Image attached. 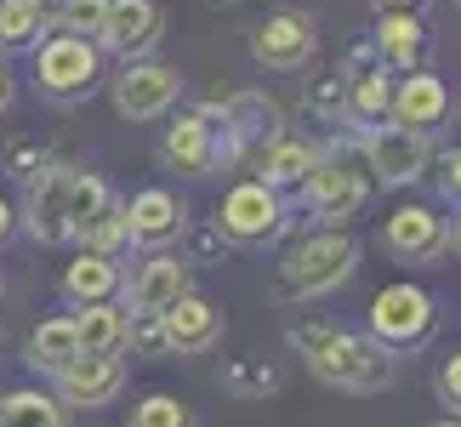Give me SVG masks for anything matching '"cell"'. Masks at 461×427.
<instances>
[{
    "instance_id": "cb8c5ba5",
    "label": "cell",
    "mask_w": 461,
    "mask_h": 427,
    "mask_svg": "<svg viewBox=\"0 0 461 427\" xmlns=\"http://www.w3.org/2000/svg\"><path fill=\"white\" fill-rule=\"evenodd\" d=\"M0 427H68V404L41 387H12L0 394Z\"/></svg>"
},
{
    "instance_id": "4dcf8cb0",
    "label": "cell",
    "mask_w": 461,
    "mask_h": 427,
    "mask_svg": "<svg viewBox=\"0 0 461 427\" xmlns=\"http://www.w3.org/2000/svg\"><path fill=\"white\" fill-rule=\"evenodd\" d=\"M126 348L131 353H149V359H166V325H159V313H131L126 319Z\"/></svg>"
},
{
    "instance_id": "f546056e",
    "label": "cell",
    "mask_w": 461,
    "mask_h": 427,
    "mask_svg": "<svg viewBox=\"0 0 461 427\" xmlns=\"http://www.w3.org/2000/svg\"><path fill=\"white\" fill-rule=\"evenodd\" d=\"M103 17H109V0H68L58 12V34H80V41H97Z\"/></svg>"
},
{
    "instance_id": "4316f807",
    "label": "cell",
    "mask_w": 461,
    "mask_h": 427,
    "mask_svg": "<svg viewBox=\"0 0 461 427\" xmlns=\"http://www.w3.org/2000/svg\"><path fill=\"white\" fill-rule=\"evenodd\" d=\"M114 200V188L103 183V177H92V171H75V183H68V240H80V228L97 217L103 205Z\"/></svg>"
},
{
    "instance_id": "30bf717a",
    "label": "cell",
    "mask_w": 461,
    "mask_h": 427,
    "mask_svg": "<svg viewBox=\"0 0 461 427\" xmlns=\"http://www.w3.org/2000/svg\"><path fill=\"white\" fill-rule=\"evenodd\" d=\"M382 245L393 251L399 262H438L450 251V223L438 217L433 205H393L382 223Z\"/></svg>"
},
{
    "instance_id": "6da1fadb",
    "label": "cell",
    "mask_w": 461,
    "mask_h": 427,
    "mask_svg": "<svg viewBox=\"0 0 461 427\" xmlns=\"http://www.w3.org/2000/svg\"><path fill=\"white\" fill-rule=\"evenodd\" d=\"M303 205L313 211L325 228H348L359 211L370 205V194H376V183H370L365 159L353 154V142H330V149H319L313 171L303 177Z\"/></svg>"
},
{
    "instance_id": "277c9868",
    "label": "cell",
    "mask_w": 461,
    "mask_h": 427,
    "mask_svg": "<svg viewBox=\"0 0 461 427\" xmlns=\"http://www.w3.org/2000/svg\"><path fill=\"white\" fill-rule=\"evenodd\" d=\"M103 80V46L80 41V34H46L34 46V86L51 103H80L92 97Z\"/></svg>"
},
{
    "instance_id": "ac0fdd59",
    "label": "cell",
    "mask_w": 461,
    "mask_h": 427,
    "mask_svg": "<svg viewBox=\"0 0 461 427\" xmlns=\"http://www.w3.org/2000/svg\"><path fill=\"white\" fill-rule=\"evenodd\" d=\"M159 154H166V166L183 171V177H211L217 171V132H211L200 114H176L166 126Z\"/></svg>"
},
{
    "instance_id": "7a4b0ae2",
    "label": "cell",
    "mask_w": 461,
    "mask_h": 427,
    "mask_svg": "<svg viewBox=\"0 0 461 427\" xmlns=\"http://www.w3.org/2000/svg\"><path fill=\"white\" fill-rule=\"evenodd\" d=\"M353 268H359V240L348 228H313L308 240H296L285 251L279 285H285V296L313 302V296H330L336 285H348Z\"/></svg>"
},
{
    "instance_id": "44dd1931",
    "label": "cell",
    "mask_w": 461,
    "mask_h": 427,
    "mask_svg": "<svg viewBox=\"0 0 461 427\" xmlns=\"http://www.w3.org/2000/svg\"><path fill=\"white\" fill-rule=\"evenodd\" d=\"M120 285H126V274H120V257H92V251H80V257L63 268V296L75 302V308L114 302Z\"/></svg>"
},
{
    "instance_id": "7402d4cb",
    "label": "cell",
    "mask_w": 461,
    "mask_h": 427,
    "mask_svg": "<svg viewBox=\"0 0 461 427\" xmlns=\"http://www.w3.org/2000/svg\"><path fill=\"white\" fill-rule=\"evenodd\" d=\"M23 359H29L34 370H46V377H63V370L80 359L75 313H51V319H41V325H34V336H29V353H23Z\"/></svg>"
},
{
    "instance_id": "60d3db41",
    "label": "cell",
    "mask_w": 461,
    "mask_h": 427,
    "mask_svg": "<svg viewBox=\"0 0 461 427\" xmlns=\"http://www.w3.org/2000/svg\"><path fill=\"white\" fill-rule=\"evenodd\" d=\"M450 251L461 257V211H456V223H450Z\"/></svg>"
},
{
    "instance_id": "b9f144b4",
    "label": "cell",
    "mask_w": 461,
    "mask_h": 427,
    "mask_svg": "<svg viewBox=\"0 0 461 427\" xmlns=\"http://www.w3.org/2000/svg\"><path fill=\"white\" fill-rule=\"evenodd\" d=\"M428 427H461V416L450 411V416H438V422H428Z\"/></svg>"
},
{
    "instance_id": "5b68a950",
    "label": "cell",
    "mask_w": 461,
    "mask_h": 427,
    "mask_svg": "<svg viewBox=\"0 0 461 427\" xmlns=\"http://www.w3.org/2000/svg\"><path fill=\"white\" fill-rule=\"evenodd\" d=\"M433 296L421 291V285H382L376 296H370V342H382L387 353H411L433 336Z\"/></svg>"
},
{
    "instance_id": "f1b7e54d",
    "label": "cell",
    "mask_w": 461,
    "mask_h": 427,
    "mask_svg": "<svg viewBox=\"0 0 461 427\" xmlns=\"http://www.w3.org/2000/svg\"><path fill=\"white\" fill-rule=\"evenodd\" d=\"M126 427H200V416H194L176 394H149V399L131 404V422Z\"/></svg>"
},
{
    "instance_id": "83f0119b",
    "label": "cell",
    "mask_w": 461,
    "mask_h": 427,
    "mask_svg": "<svg viewBox=\"0 0 461 427\" xmlns=\"http://www.w3.org/2000/svg\"><path fill=\"white\" fill-rule=\"evenodd\" d=\"M46 34V17L29 6V0H0V46L6 51H23Z\"/></svg>"
},
{
    "instance_id": "ab89813d",
    "label": "cell",
    "mask_w": 461,
    "mask_h": 427,
    "mask_svg": "<svg viewBox=\"0 0 461 427\" xmlns=\"http://www.w3.org/2000/svg\"><path fill=\"white\" fill-rule=\"evenodd\" d=\"M421 0H376V12H416Z\"/></svg>"
},
{
    "instance_id": "f35d334b",
    "label": "cell",
    "mask_w": 461,
    "mask_h": 427,
    "mask_svg": "<svg viewBox=\"0 0 461 427\" xmlns=\"http://www.w3.org/2000/svg\"><path fill=\"white\" fill-rule=\"evenodd\" d=\"M6 103H12V68L0 63V114H6Z\"/></svg>"
},
{
    "instance_id": "d6a6232c",
    "label": "cell",
    "mask_w": 461,
    "mask_h": 427,
    "mask_svg": "<svg viewBox=\"0 0 461 427\" xmlns=\"http://www.w3.org/2000/svg\"><path fill=\"white\" fill-rule=\"evenodd\" d=\"M228 387H234L240 399H251V394H274L279 377H274L268 365H240V370H228Z\"/></svg>"
},
{
    "instance_id": "ffe728a7",
    "label": "cell",
    "mask_w": 461,
    "mask_h": 427,
    "mask_svg": "<svg viewBox=\"0 0 461 427\" xmlns=\"http://www.w3.org/2000/svg\"><path fill=\"white\" fill-rule=\"evenodd\" d=\"M421 46H428V29H421L416 12H382L376 58H382L387 75H411V68H421Z\"/></svg>"
},
{
    "instance_id": "52a82bcc",
    "label": "cell",
    "mask_w": 461,
    "mask_h": 427,
    "mask_svg": "<svg viewBox=\"0 0 461 427\" xmlns=\"http://www.w3.org/2000/svg\"><path fill=\"white\" fill-rule=\"evenodd\" d=\"M433 166V149L421 132H404V126H376L365 137V171L376 188H411L421 183Z\"/></svg>"
},
{
    "instance_id": "8992f818",
    "label": "cell",
    "mask_w": 461,
    "mask_h": 427,
    "mask_svg": "<svg viewBox=\"0 0 461 427\" xmlns=\"http://www.w3.org/2000/svg\"><path fill=\"white\" fill-rule=\"evenodd\" d=\"M279 228H285V200H279L268 183L245 177V183H234V188L222 194V205H217V234L222 240H234V245H268Z\"/></svg>"
},
{
    "instance_id": "8fae6325",
    "label": "cell",
    "mask_w": 461,
    "mask_h": 427,
    "mask_svg": "<svg viewBox=\"0 0 461 427\" xmlns=\"http://www.w3.org/2000/svg\"><path fill=\"white\" fill-rule=\"evenodd\" d=\"M68 183L75 171L68 166H41L23 188V228L34 234V245H63L68 240Z\"/></svg>"
},
{
    "instance_id": "d590c367",
    "label": "cell",
    "mask_w": 461,
    "mask_h": 427,
    "mask_svg": "<svg viewBox=\"0 0 461 427\" xmlns=\"http://www.w3.org/2000/svg\"><path fill=\"white\" fill-rule=\"evenodd\" d=\"M217 245H222V234H217V223H211V228H200V234H194V257H200V262L217 257ZM194 257H188V262H194Z\"/></svg>"
},
{
    "instance_id": "9c48e42d",
    "label": "cell",
    "mask_w": 461,
    "mask_h": 427,
    "mask_svg": "<svg viewBox=\"0 0 461 427\" xmlns=\"http://www.w3.org/2000/svg\"><path fill=\"white\" fill-rule=\"evenodd\" d=\"M176 97H183V75L171 63H154V58L126 63L114 80V109L126 120H159V114H171Z\"/></svg>"
},
{
    "instance_id": "ba28073f",
    "label": "cell",
    "mask_w": 461,
    "mask_h": 427,
    "mask_svg": "<svg viewBox=\"0 0 461 427\" xmlns=\"http://www.w3.org/2000/svg\"><path fill=\"white\" fill-rule=\"evenodd\" d=\"M319 51V23L308 12H268L251 34V58L262 68H279V75H291V68H308Z\"/></svg>"
},
{
    "instance_id": "836d02e7",
    "label": "cell",
    "mask_w": 461,
    "mask_h": 427,
    "mask_svg": "<svg viewBox=\"0 0 461 427\" xmlns=\"http://www.w3.org/2000/svg\"><path fill=\"white\" fill-rule=\"evenodd\" d=\"M438 394H445L450 411H461V353H450L445 370H438Z\"/></svg>"
},
{
    "instance_id": "d4e9b609",
    "label": "cell",
    "mask_w": 461,
    "mask_h": 427,
    "mask_svg": "<svg viewBox=\"0 0 461 427\" xmlns=\"http://www.w3.org/2000/svg\"><path fill=\"white\" fill-rule=\"evenodd\" d=\"M126 308L114 302H92V308L75 313V336H80V353H126Z\"/></svg>"
},
{
    "instance_id": "603a6c76",
    "label": "cell",
    "mask_w": 461,
    "mask_h": 427,
    "mask_svg": "<svg viewBox=\"0 0 461 427\" xmlns=\"http://www.w3.org/2000/svg\"><path fill=\"white\" fill-rule=\"evenodd\" d=\"M342 92H348V109H353V114H365V120H382V114H387V103H393V75L382 68V58H376V51H370V58H359V51H353Z\"/></svg>"
},
{
    "instance_id": "484cf974",
    "label": "cell",
    "mask_w": 461,
    "mask_h": 427,
    "mask_svg": "<svg viewBox=\"0 0 461 427\" xmlns=\"http://www.w3.org/2000/svg\"><path fill=\"white\" fill-rule=\"evenodd\" d=\"M126 245H131V234H126V205L120 200H109L92 223L80 228V251H92V257H120Z\"/></svg>"
},
{
    "instance_id": "9a60e30c",
    "label": "cell",
    "mask_w": 461,
    "mask_h": 427,
    "mask_svg": "<svg viewBox=\"0 0 461 427\" xmlns=\"http://www.w3.org/2000/svg\"><path fill=\"white\" fill-rule=\"evenodd\" d=\"M120 387H126V359L120 353H80L58 377V399L75 404V411H103L109 399H120Z\"/></svg>"
},
{
    "instance_id": "2e32d148",
    "label": "cell",
    "mask_w": 461,
    "mask_h": 427,
    "mask_svg": "<svg viewBox=\"0 0 461 427\" xmlns=\"http://www.w3.org/2000/svg\"><path fill=\"white\" fill-rule=\"evenodd\" d=\"M445 114H450V86L438 80L433 68H411L404 80H393V103H387V120H393V126L428 137Z\"/></svg>"
},
{
    "instance_id": "d6986e66",
    "label": "cell",
    "mask_w": 461,
    "mask_h": 427,
    "mask_svg": "<svg viewBox=\"0 0 461 427\" xmlns=\"http://www.w3.org/2000/svg\"><path fill=\"white\" fill-rule=\"evenodd\" d=\"M313 159H319V149H313L308 137L279 132L268 149L251 159V166H257V183H268L274 194H285V188H303V177L313 171Z\"/></svg>"
},
{
    "instance_id": "3957f363",
    "label": "cell",
    "mask_w": 461,
    "mask_h": 427,
    "mask_svg": "<svg viewBox=\"0 0 461 427\" xmlns=\"http://www.w3.org/2000/svg\"><path fill=\"white\" fill-rule=\"evenodd\" d=\"M308 370H313V382L370 399V394H387V387L399 382V353H387L382 342H370V336L336 331L319 353H308Z\"/></svg>"
},
{
    "instance_id": "8d00e7d4",
    "label": "cell",
    "mask_w": 461,
    "mask_h": 427,
    "mask_svg": "<svg viewBox=\"0 0 461 427\" xmlns=\"http://www.w3.org/2000/svg\"><path fill=\"white\" fill-rule=\"evenodd\" d=\"M12 228H17V205L6 200V194H0V245L12 240Z\"/></svg>"
},
{
    "instance_id": "7c38bea8",
    "label": "cell",
    "mask_w": 461,
    "mask_h": 427,
    "mask_svg": "<svg viewBox=\"0 0 461 427\" xmlns=\"http://www.w3.org/2000/svg\"><path fill=\"white\" fill-rule=\"evenodd\" d=\"M159 34H166V12H159L154 0H109L97 46L114 51V58H126V63H137V58H149L159 46Z\"/></svg>"
},
{
    "instance_id": "4fadbf2b",
    "label": "cell",
    "mask_w": 461,
    "mask_h": 427,
    "mask_svg": "<svg viewBox=\"0 0 461 427\" xmlns=\"http://www.w3.org/2000/svg\"><path fill=\"white\" fill-rule=\"evenodd\" d=\"M126 234H131V245L166 251L171 240L188 234V205L176 200L171 188H137L126 200Z\"/></svg>"
},
{
    "instance_id": "e575fe53",
    "label": "cell",
    "mask_w": 461,
    "mask_h": 427,
    "mask_svg": "<svg viewBox=\"0 0 461 427\" xmlns=\"http://www.w3.org/2000/svg\"><path fill=\"white\" fill-rule=\"evenodd\" d=\"M438 188H445V200H461V149L445 154V171H438Z\"/></svg>"
},
{
    "instance_id": "e0dca14e",
    "label": "cell",
    "mask_w": 461,
    "mask_h": 427,
    "mask_svg": "<svg viewBox=\"0 0 461 427\" xmlns=\"http://www.w3.org/2000/svg\"><path fill=\"white\" fill-rule=\"evenodd\" d=\"M159 325H166V348L171 353H183V359H194V353H211L222 342V308L211 296H183V302H171L166 313H159Z\"/></svg>"
},
{
    "instance_id": "5bb4252c",
    "label": "cell",
    "mask_w": 461,
    "mask_h": 427,
    "mask_svg": "<svg viewBox=\"0 0 461 427\" xmlns=\"http://www.w3.org/2000/svg\"><path fill=\"white\" fill-rule=\"evenodd\" d=\"M194 291V262L183 251H149L131 274V313H166Z\"/></svg>"
},
{
    "instance_id": "1f68e13d",
    "label": "cell",
    "mask_w": 461,
    "mask_h": 427,
    "mask_svg": "<svg viewBox=\"0 0 461 427\" xmlns=\"http://www.w3.org/2000/svg\"><path fill=\"white\" fill-rule=\"evenodd\" d=\"M285 336H291V348L308 359V353H319V348H325L330 336H336V325H330V319H291V331H285Z\"/></svg>"
},
{
    "instance_id": "74e56055",
    "label": "cell",
    "mask_w": 461,
    "mask_h": 427,
    "mask_svg": "<svg viewBox=\"0 0 461 427\" xmlns=\"http://www.w3.org/2000/svg\"><path fill=\"white\" fill-rule=\"evenodd\" d=\"M29 6H34V12H41V17H46V23H58V12L68 6V0H29Z\"/></svg>"
}]
</instances>
